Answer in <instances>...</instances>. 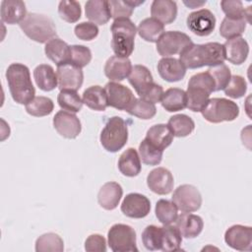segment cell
Listing matches in <instances>:
<instances>
[{"label":"cell","instance_id":"obj_47","mask_svg":"<svg viewBox=\"0 0 252 252\" xmlns=\"http://www.w3.org/2000/svg\"><path fill=\"white\" fill-rule=\"evenodd\" d=\"M92 60V51L85 45H71L70 46V63L83 68L87 66Z\"/></svg>","mask_w":252,"mask_h":252},{"label":"cell","instance_id":"obj_3","mask_svg":"<svg viewBox=\"0 0 252 252\" xmlns=\"http://www.w3.org/2000/svg\"><path fill=\"white\" fill-rule=\"evenodd\" d=\"M213 92H215V82L208 72L193 75L188 82L186 91V107L194 112H201Z\"/></svg>","mask_w":252,"mask_h":252},{"label":"cell","instance_id":"obj_24","mask_svg":"<svg viewBox=\"0 0 252 252\" xmlns=\"http://www.w3.org/2000/svg\"><path fill=\"white\" fill-rule=\"evenodd\" d=\"M1 21L8 25L21 23L27 14L26 4L20 0H4L0 8Z\"/></svg>","mask_w":252,"mask_h":252},{"label":"cell","instance_id":"obj_22","mask_svg":"<svg viewBox=\"0 0 252 252\" xmlns=\"http://www.w3.org/2000/svg\"><path fill=\"white\" fill-rule=\"evenodd\" d=\"M175 226L185 238H195L203 230L204 221L201 217L189 213H183L177 217Z\"/></svg>","mask_w":252,"mask_h":252},{"label":"cell","instance_id":"obj_29","mask_svg":"<svg viewBox=\"0 0 252 252\" xmlns=\"http://www.w3.org/2000/svg\"><path fill=\"white\" fill-rule=\"evenodd\" d=\"M141 158L134 148H128L118 159L119 171L128 177L137 176L141 171Z\"/></svg>","mask_w":252,"mask_h":252},{"label":"cell","instance_id":"obj_11","mask_svg":"<svg viewBox=\"0 0 252 252\" xmlns=\"http://www.w3.org/2000/svg\"><path fill=\"white\" fill-rule=\"evenodd\" d=\"M172 202L182 213H192L200 209L202 205V196L195 186L183 184L174 190Z\"/></svg>","mask_w":252,"mask_h":252},{"label":"cell","instance_id":"obj_33","mask_svg":"<svg viewBox=\"0 0 252 252\" xmlns=\"http://www.w3.org/2000/svg\"><path fill=\"white\" fill-rule=\"evenodd\" d=\"M139 35L149 42H157L164 33V25L151 17L144 19L138 26Z\"/></svg>","mask_w":252,"mask_h":252},{"label":"cell","instance_id":"obj_7","mask_svg":"<svg viewBox=\"0 0 252 252\" xmlns=\"http://www.w3.org/2000/svg\"><path fill=\"white\" fill-rule=\"evenodd\" d=\"M101 146L110 153L121 150L128 140V126L124 119L113 116L107 120L100 133Z\"/></svg>","mask_w":252,"mask_h":252},{"label":"cell","instance_id":"obj_21","mask_svg":"<svg viewBox=\"0 0 252 252\" xmlns=\"http://www.w3.org/2000/svg\"><path fill=\"white\" fill-rule=\"evenodd\" d=\"M225 59L234 65L244 63L249 54L248 42L241 36L227 39L223 44Z\"/></svg>","mask_w":252,"mask_h":252},{"label":"cell","instance_id":"obj_32","mask_svg":"<svg viewBox=\"0 0 252 252\" xmlns=\"http://www.w3.org/2000/svg\"><path fill=\"white\" fill-rule=\"evenodd\" d=\"M82 99L83 103L93 110L104 111L108 106L105 90L100 86L89 87L85 90Z\"/></svg>","mask_w":252,"mask_h":252},{"label":"cell","instance_id":"obj_30","mask_svg":"<svg viewBox=\"0 0 252 252\" xmlns=\"http://www.w3.org/2000/svg\"><path fill=\"white\" fill-rule=\"evenodd\" d=\"M162 107L168 112H176L187 106L186 92L178 88H169L163 92L160 99Z\"/></svg>","mask_w":252,"mask_h":252},{"label":"cell","instance_id":"obj_44","mask_svg":"<svg viewBox=\"0 0 252 252\" xmlns=\"http://www.w3.org/2000/svg\"><path fill=\"white\" fill-rule=\"evenodd\" d=\"M58 14L60 18L67 23H76L81 18L82 10L80 3L72 0H63L59 2Z\"/></svg>","mask_w":252,"mask_h":252},{"label":"cell","instance_id":"obj_13","mask_svg":"<svg viewBox=\"0 0 252 252\" xmlns=\"http://www.w3.org/2000/svg\"><path fill=\"white\" fill-rule=\"evenodd\" d=\"M188 29L198 36L211 34L216 27L215 15L208 9H201L189 14L186 20Z\"/></svg>","mask_w":252,"mask_h":252},{"label":"cell","instance_id":"obj_9","mask_svg":"<svg viewBox=\"0 0 252 252\" xmlns=\"http://www.w3.org/2000/svg\"><path fill=\"white\" fill-rule=\"evenodd\" d=\"M108 246L114 252H137L136 232L128 224L115 223L107 233Z\"/></svg>","mask_w":252,"mask_h":252},{"label":"cell","instance_id":"obj_51","mask_svg":"<svg viewBox=\"0 0 252 252\" xmlns=\"http://www.w3.org/2000/svg\"><path fill=\"white\" fill-rule=\"evenodd\" d=\"M85 249L89 252H105V238L100 234H91L85 241Z\"/></svg>","mask_w":252,"mask_h":252},{"label":"cell","instance_id":"obj_50","mask_svg":"<svg viewBox=\"0 0 252 252\" xmlns=\"http://www.w3.org/2000/svg\"><path fill=\"white\" fill-rule=\"evenodd\" d=\"M74 32L79 39L90 41L97 36L99 31L95 24L92 22H83L76 25Z\"/></svg>","mask_w":252,"mask_h":252},{"label":"cell","instance_id":"obj_19","mask_svg":"<svg viewBox=\"0 0 252 252\" xmlns=\"http://www.w3.org/2000/svg\"><path fill=\"white\" fill-rule=\"evenodd\" d=\"M132 67L131 61L128 58L113 55L105 63L104 74L109 80L120 82L129 76Z\"/></svg>","mask_w":252,"mask_h":252},{"label":"cell","instance_id":"obj_52","mask_svg":"<svg viewBox=\"0 0 252 252\" xmlns=\"http://www.w3.org/2000/svg\"><path fill=\"white\" fill-rule=\"evenodd\" d=\"M205 3H206V1H202V2H196V1H189V2H187V1H184V4L187 5L190 9H194V8H196V6L197 7L198 6H202Z\"/></svg>","mask_w":252,"mask_h":252},{"label":"cell","instance_id":"obj_23","mask_svg":"<svg viewBox=\"0 0 252 252\" xmlns=\"http://www.w3.org/2000/svg\"><path fill=\"white\" fill-rule=\"evenodd\" d=\"M123 195V190L117 182L104 183L97 193V202L101 208L107 211L114 210Z\"/></svg>","mask_w":252,"mask_h":252},{"label":"cell","instance_id":"obj_12","mask_svg":"<svg viewBox=\"0 0 252 252\" xmlns=\"http://www.w3.org/2000/svg\"><path fill=\"white\" fill-rule=\"evenodd\" d=\"M107 104L118 110L127 111L135 101L136 97L132 91L116 82H108L104 87Z\"/></svg>","mask_w":252,"mask_h":252},{"label":"cell","instance_id":"obj_17","mask_svg":"<svg viewBox=\"0 0 252 252\" xmlns=\"http://www.w3.org/2000/svg\"><path fill=\"white\" fill-rule=\"evenodd\" d=\"M54 129L67 139H75L82 131L79 118L72 112L60 110L53 117Z\"/></svg>","mask_w":252,"mask_h":252},{"label":"cell","instance_id":"obj_27","mask_svg":"<svg viewBox=\"0 0 252 252\" xmlns=\"http://www.w3.org/2000/svg\"><path fill=\"white\" fill-rule=\"evenodd\" d=\"M151 15L161 24H171L177 16V4L171 0H154Z\"/></svg>","mask_w":252,"mask_h":252},{"label":"cell","instance_id":"obj_5","mask_svg":"<svg viewBox=\"0 0 252 252\" xmlns=\"http://www.w3.org/2000/svg\"><path fill=\"white\" fill-rule=\"evenodd\" d=\"M112 39L111 47L116 56L128 58L133 50L135 35L137 32L136 26L130 19H116L110 27Z\"/></svg>","mask_w":252,"mask_h":252},{"label":"cell","instance_id":"obj_26","mask_svg":"<svg viewBox=\"0 0 252 252\" xmlns=\"http://www.w3.org/2000/svg\"><path fill=\"white\" fill-rule=\"evenodd\" d=\"M86 17L95 25H105L111 18L108 1L90 0L85 4Z\"/></svg>","mask_w":252,"mask_h":252},{"label":"cell","instance_id":"obj_25","mask_svg":"<svg viewBox=\"0 0 252 252\" xmlns=\"http://www.w3.org/2000/svg\"><path fill=\"white\" fill-rule=\"evenodd\" d=\"M44 52L46 57L57 66L70 62V45L59 37H54L46 42Z\"/></svg>","mask_w":252,"mask_h":252},{"label":"cell","instance_id":"obj_49","mask_svg":"<svg viewBox=\"0 0 252 252\" xmlns=\"http://www.w3.org/2000/svg\"><path fill=\"white\" fill-rule=\"evenodd\" d=\"M111 18L114 20L126 18L129 19L135 8H133L128 0H110L108 1Z\"/></svg>","mask_w":252,"mask_h":252},{"label":"cell","instance_id":"obj_42","mask_svg":"<svg viewBox=\"0 0 252 252\" xmlns=\"http://www.w3.org/2000/svg\"><path fill=\"white\" fill-rule=\"evenodd\" d=\"M142 241L146 249L150 251L161 250L162 226L148 225L142 232Z\"/></svg>","mask_w":252,"mask_h":252},{"label":"cell","instance_id":"obj_38","mask_svg":"<svg viewBox=\"0 0 252 252\" xmlns=\"http://www.w3.org/2000/svg\"><path fill=\"white\" fill-rule=\"evenodd\" d=\"M182 235L176 226L163 224L162 226V246L161 250L165 252H174L180 250Z\"/></svg>","mask_w":252,"mask_h":252},{"label":"cell","instance_id":"obj_20","mask_svg":"<svg viewBox=\"0 0 252 252\" xmlns=\"http://www.w3.org/2000/svg\"><path fill=\"white\" fill-rule=\"evenodd\" d=\"M158 72L163 80L173 83L184 78L186 68L179 59L163 57L158 63Z\"/></svg>","mask_w":252,"mask_h":252},{"label":"cell","instance_id":"obj_4","mask_svg":"<svg viewBox=\"0 0 252 252\" xmlns=\"http://www.w3.org/2000/svg\"><path fill=\"white\" fill-rule=\"evenodd\" d=\"M128 81L141 98L152 103L160 101L163 89L154 82L152 73L146 66L134 65L128 76Z\"/></svg>","mask_w":252,"mask_h":252},{"label":"cell","instance_id":"obj_18","mask_svg":"<svg viewBox=\"0 0 252 252\" xmlns=\"http://www.w3.org/2000/svg\"><path fill=\"white\" fill-rule=\"evenodd\" d=\"M147 185L156 194L167 195L173 189V175L164 167H157L148 174Z\"/></svg>","mask_w":252,"mask_h":252},{"label":"cell","instance_id":"obj_43","mask_svg":"<svg viewBox=\"0 0 252 252\" xmlns=\"http://www.w3.org/2000/svg\"><path fill=\"white\" fill-rule=\"evenodd\" d=\"M139 154L140 158L145 164L158 165L161 161L163 151L154 147L146 139H144L139 145Z\"/></svg>","mask_w":252,"mask_h":252},{"label":"cell","instance_id":"obj_16","mask_svg":"<svg viewBox=\"0 0 252 252\" xmlns=\"http://www.w3.org/2000/svg\"><path fill=\"white\" fill-rule=\"evenodd\" d=\"M56 74L60 91L72 90L77 92L82 87L84 81L82 68H79L70 62L57 66Z\"/></svg>","mask_w":252,"mask_h":252},{"label":"cell","instance_id":"obj_45","mask_svg":"<svg viewBox=\"0 0 252 252\" xmlns=\"http://www.w3.org/2000/svg\"><path fill=\"white\" fill-rule=\"evenodd\" d=\"M127 112L140 119L148 120L153 118L157 113V107L155 103L147 101L143 98H136Z\"/></svg>","mask_w":252,"mask_h":252},{"label":"cell","instance_id":"obj_28","mask_svg":"<svg viewBox=\"0 0 252 252\" xmlns=\"http://www.w3.org/2000/svg\"><path fill=\"white\" fill-rule=\"evenodd\" d=\"M173 137V133L167 125L156 124L147 131L145 139L154 147L164 151L172 143Z\"/></svg>","mask_w":252,"mask_h":252},{"label":"cell","instance_id":"obj_10","mask_svg":"<svg viewBox=\"0 0 252 252\" xmlns=\"http://www.w3.org/2000/svg\"><path fill=\"white\" fill-rule=\"evenodd\" d=\"M193 41L184 32L178 31L165 32L157 41V50L162 57H168L174 54H180Z\"/></svg>","mask_w":252,"mask_h":252},{"label":"cell","instance_id":"obj_46","mask_svg":"<svg viewBox=\"0 0 252 252\" xmlns=\"http://www.w3.org/2000/svg\"><path fill=\"white\" fill-rule=\"evenodd\" d=\"M207 72L212 76L215 82V92L223 90L231 77L229 68L225 64H219L216 66L210 67Z\"/></svg>","mask_w":252,"mask_h":252},{"label":"cell","instance_id":"obj_40","mask_svg":"<svg viewBox=\"0 0 252 252\" xmlns=\"http://www.w3.org/2000/svg\"><path fill=\"white\" fill-rule=\"evenodd\" d=\"M178 209L172 201L160 199L156 204V216L162 224L175 222L178 217Z\"/></svg>","mask_w":252,"mask_h":252},{"label":"cell","instance_id":"obj_34","mask_svg":"<svg viewBox=\"0 0 252 252\" xmlns=\"http://www.w3.org/2000/svg\"><path fill=\"white\" fill-rule=\"evenodd\" d=\"M167 126L170 128L173 136L186 137L195 129L194 120L186 114H176L169 118Z\"/></svg>","mask_w":252,"mask_h":252},{"label":"cell","instance_id":"obj_2","mask_svg":"<svg viewBox=\"0 0 252 252\" xmlns=\"http://www.w3.org/2000/svg\"><path fill=\"white\" fill-rule=\"evenodd\" d=\"M6 79L13 99L20 104L29 103L35 94L29 68L22 63H12L6 71Z\"/></svg>","mask_w":252,"mask_h":252},{"label":"cell","instance_id":"obj_41","mask_svg":"<svg viewBox=\"0 0 252 252\" xmlns=\"http://www.w3.org/2000/svg\"><path fill=\"white\" fill-rule=\"evenodd\" d=\"M246 24L247 21L245 19H230L225 17L220 24V34L226 39L240 36L246 29Z\"/></svg>","mask_w":252,"mask_h":252},{"label":"cell","instance_id":"obj_35","mask_svg":"<svg viewBox=\"0 0 252 252\" xmlns=\"http://www.w3.org/2000/svg\"><path fill=\"white\" fill-rule=\"evenodd\" d=\"M220 7L226 18L245 19L247 23H251V7L243 8L241 1L223 0L220 2Z\"/></svg>","mask_w":252,"mask_h":252},{"label":"cell","instance_id":"obj_15","mask_svg":"<svg viewBox=\"0 0 252 252\" xmlns=\"http://www.w3.org/2000/svg\"><path fill=\"white\" fill-rule=\"evenodd\" d=\"M151 211L150 200L142 194L130 193L126 195L121 204V212L128 218L143 219Z\"/></svg>","mask_w":252,"mask_h":252},{"label":"cell","instance_id":"obj_37","mask_svg":"<svg viewBox=\"0 0 252 252\" xmlns=\"http://www.w3.org/2000/svg\"><path fill=\"white\" fill-rule=\"evenodd\" d=\"M57 102L63 110L72 113L79 112L83 106V99L76 91L72 90L60 91L57 96Z\"/></svg>","mask_w":252,"mask_h":252},{"label":"cell","instance_id":"obj_39","mask_svg":"<svg viewBox=\"0 0 252 252\" xmlns=\"http://www.w3.org/2000/svg\"><path fill=\"white\" fill-rule=\"evenodd\" d=\"M54 108L51 98L46 96H34L29 103L26 104L27 112L35 117H42L49 115Z\"/></svg>","mask_w":252,"mask_h":252},{"label":"cell","instance_id":"obj_6","mask_svg":"<svg viewBox=\"0 0 252 252\" xmlns=\"http://www.w3.org/2000/svg\"><path fill=\"white\" fill-rule=\"evenodd\" d=\"M19 26L28 37L39 43H46L56 37V27L53 20L43 14L29 13Z\"/></svg>","mask_w":252,"mask_h":252},{"label":"cell","instance_id":"obj_8","mask_svg":"<svg viewBox=\"0 0 252 252\" xmlns=\"http://www.w3.org/2000/svg\"><path fill=\"white\" fill-rule=\"evenodd\" d=\"M201 113L203 117L211 123L233 121L239 115V106L230 99L214 97L208 100Z\"/></svg>","mask_w":252,"mask_h":252},{"label":"cell","instance_id":"obj_48","mask_svg":"<svg viewBox=\"0 0 252 252\" xmlns=\"http://www.w3.org/2000/svg\"><path fill=\"white\" fill-rule=\"evenodd\" d=\"M223 91L225 95L231 98H240L245 94L247 91V83L243 77L239 75H233L230 77V80Z\"/></svg>","mask_w":252,"mask_h":252},{"label":"cell","instance_id":"obj_1","mask_svg":"<svg viewBox=\"0 0 252 252\" xmlns=\"http://www.w3.org/2000/svg\"><path fill=\"white\" fill-rule=\"evenodd\" d=\"M179 60L185 68L196 69L204 66H216L223 64L225 60L223 44L208 42L204 44H192L183 50Z\"/></svg>","mask_w":252,"mask_h":252},{"label":"cell","instance_id":"obj_36","mask_svg":"<svg viewBox=\"0 0 252 252\" xmlns=\"http://www.w3.org/2000/svg\"><path fill=\"white\" fill-rule=\"evenodd\" d=\"M63 250V239L58 234L53 232L44 233L35 241L36 252H62Z\"/></svg>","mask_w":252,"mask_h":252},{"label":"cell","instance_id":"obj_31","mask_svg":"<svg viewBox=\"0 0 252 252\" xmlns=\"http://www.w3.org/2000/svg\"><path fill=\"white\" fill-rule=\"evenodd\" d=\"M33 78L37 87L44 92H50L58 86L57 74L48 64L36 66L33 70Z\"/></svg>","mask_w":252,"mask_h":252},{"label":"cell","instance_id":"obj_14","mask_svg":"<svg viewBox=\"0 0 252 252\" xmlns=\"http://www.w3.org/2000/svg\"><path fill=\"white\" fill-rule=\"evenodd\" d=\"M225 243L232 249L238 251L252 250V228L251 226L234 224L224 233Z\"/></svg>","mask_w":252,"mask_h":252}]
</instances>
